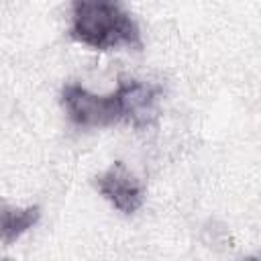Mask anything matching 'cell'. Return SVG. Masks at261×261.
Wrapping results in <instances>:
<instances>
[{"instance_id":"7a4b0ae2","label":"cell","mask_w":261,"mask_h":261,"mask_svg":"<svg viewBox=\"0 0 261 261\" xmlns=\"http://www.w3.org/2000/svg\"><path fill=\"white\" fill-rule=\"evenodd\" d=\"M67 33L94 51L143 49L141 27L122 0H71Z\"/></svg>"},{"instance_id":"277c9868","label":"cell","mask_w":261,"mask_h":261,"mask_svg":"<svg viewBox=\"0 0 261 261\" xmlns=\"http://www.w3.org/2000/svg\"><path fill=\"white\" fill-rule=\"evenodd\" d=\"M41 206H10L0 202V245L12 247L41 220Z\"/></svg>"},{"instance_id":"6da1fadb","label":"cell","mask_w":261,"mask_h":261,"mask_svg":"<svg viewBox=\"0 0 261 261\" xmlns=\"http://www.w3.org/2000/svg\"><path fill=\"white\" fill-rule=\"evenodd\" d=\"M161 96V86L120 75L108 94H94L77 82H65L59 102L67 120L77 128H108L126 122L143 130L157 124Z\"/></svg>"},{"instance_id":"3957f363","label":"cell","mask_w":261,"mask_h":261,"mask_svg":"<svg viewBox=\"0 0 261 261\" xmlns=\"http://www.w3.org/2000/svg\"><path fill=\"white\" fill-rule=\"evenodd\" d=\"M92 184L114 210L126 216L139 212L147 198V188L143 179H139L124 165V161L110 163L102 173L94 175Z\"/></svg>"}]
</instances>
